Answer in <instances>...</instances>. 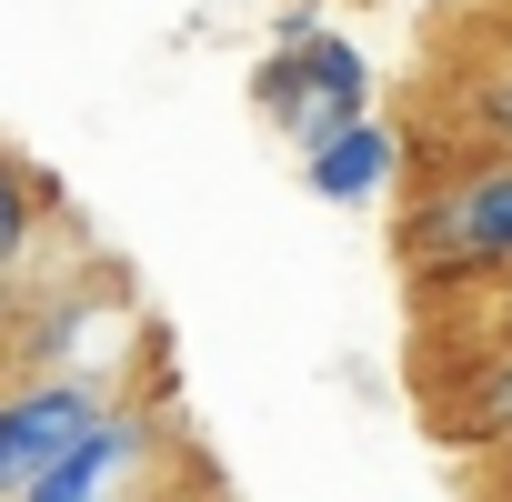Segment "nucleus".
I'll list each match as a JSON object with an SVG mask.
<instances>
[{"label":"nucleus","instance_id":"1","mask_svg":"<svg viewBox=\"0 0 512 502\" xmlns=\"http://www.w3.org/2000/svg\"><path fill=\"white\" fill-rule=\"evenodd\" d=\"M402 262L432 282H492L512 272V161H462L432 181V201L402 231Z\"/></svg>","mask_w":512,"mask_h":502},{"label":"nucleus","instance_id":"2","mask_svg":"<svg viewBox=\"0 0 512 502\" xmlns=\"http://www.w3.org/2000/svg\"><path fill=\"white\" fill-rule=\"evenodd\" d=\"M101 412H121V382L91 372V362H61V372H31L0 392V502H11L31 472H51Z\"/></svg>","mask_w":512,"mask_h":502},{"label":"nucleus","instance_id":"3","mask_svg":"<svg viewBox=\"0 0 512 502\" xmlns=\"http://www.w3.org/2000/svg\"><path fill=\"white\" fill-rule=\"evenodd\" d=\"M161 462H171V432L121 402V412H101L51 472H31L11 502H151V492H161Z\"/></svg>","mask_w":512,"mask_h":502},{"label":"nucleus","instance_id":"4","mask_svg":"<svg viewBox=\"0 0 512 502\" xmlns=\"http://www.w3.org/2000/svg\"><path fill=\"white\" fill-rule=\"evenodd\" d=\"M302 181L322 191V201H372L382 181H392V131L362 111V121H342L332 141H312L302 151Z\"/></svg>","mask_w":512,"mask_h":502},{"label":"nucleus","instance_id":"5","mask_svg":"<svg viewBox=\"0 0 512 502\" xmlns=\"http://www.w3.org/2000/svg\"><path fill=\"white\" fill-rule=\"evenodd\" d=\"M442 432H452V442H492V452L512 442V342L482 352V372L442 402Z\"/></svg>","mask_w":512,"mask_h":502},{"label":"nucleus","instance_id":"6","mask_svg":"<svg viewBox=\"0 0 512 502\" xmlns=\"http://www.w3.org/2000/svg\"><path fill=\"white\" fill-rule=\"evenodd\" d=\"M31 231H41V181H31L11 151H0V272H21Z\"/></svg>","mask_w":512,"mask_h":502},{"label":"nucleus","instance_id":"7","mask_svg":"<svg viewBox=\"0 0 512 502\" xmlns=\"http://www.w3.org/2000/svg\"><path fill=\"white\" fill-rule=\"evenodd\" d=\"M251 101H262V111L292 131V121H302V101H312V81H302V51H272L262 71H251Z\"/></svg>","mask_w":512,"mask_h":502},{"label":"nucleus","instance_id":"8","mask_svg":"<svg viewBox=\"0 0 512 502\" xmlns=\"http://www.w3.org/2000/svg\"><path fill=\"white\" fill-rule=\"evenodd\" d=\"M472 121H482L492 141H512V61H502L492 81H472Z\"/></svg>","mask_w":512,"mask_h":502},{"label":"nucleus","instance_id":"9","mask_svg":"<svg viewBox=\"0 0 512 502\" xmlns=\"http://www.w3.org/2000/svg\"><path fill=\"white\" fill-rule=\"evenodd\" d=\"M502 492H512V442H502Z\"/></svg>","mask_w":512,"mask_h":502},{"label":"nucleus","instance_id":"10","mask_svg":"<svg viewBox=\"0 0 512 502\" xmlns=\"http://www.w3.org/2000/svg\"><path fill=\"white\" fill-rule=\"evenodd\" d=\"M502 342H512V302H502Z\"/></svg>","mask_w":512,"mask_h":502}]
</instances>
